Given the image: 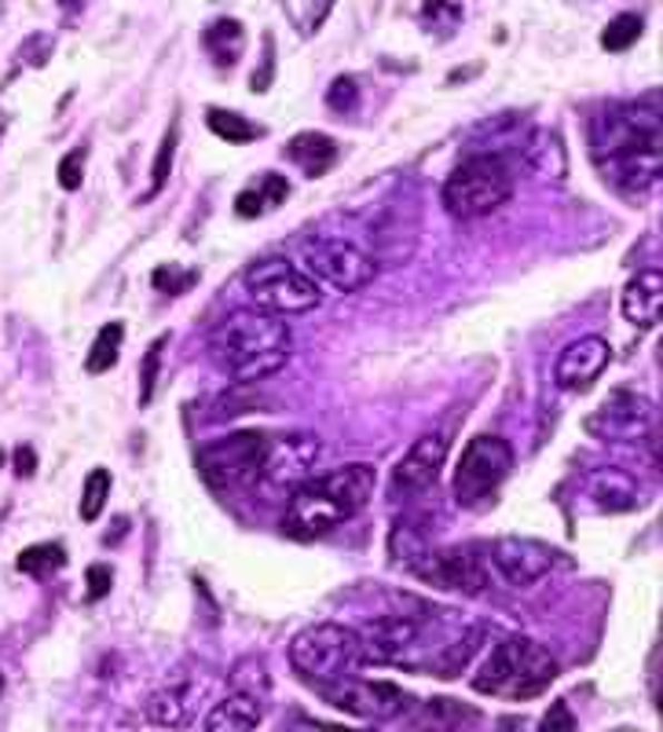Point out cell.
Returning a JSON list of instances; mask_svg holds the SVG:
<instances>
[{"label": "cell", "instance_id": "obj_1", "mask_svg": "<svg viewBox=\"0 0 663 732\" xmlns=\"http://www.w3.org/2000/svg\"><path fill=\"white\" fill-rule=\"evenodd\" d=\"M594 158L605 180L631 198H645L660 184V110L656 99L608 110L594 121Z\"/></svg>", "mask_w": 663, "mask_h": 732}, {"label": "cell", "instance_id": "obj_2", "mask_svg": "<svg viewBox=\"0 0 663 732\" xmlns=\"http://www.w3.org/2000/svg\"><path fill=\"white\" fill-rule=\"evenodd\" d=\"M209 359L217 363L235 385H257L265 377L279 374L290 359L294 334L290 323L260 308H239L212 326L209 334Z\"/></svg>", "mask_w": 663, "mask_h": 732}, {"label": "cell", "instance_id": "obj_3", "mask_svg": "<svg viewBox=\"0 0 663 732\" xmlns=\"http://www.w3.org/2000/svg\"><path fill=\"white\" fill-rule=\"evenodd\" d=\"M374 487H378V473L367 462H353L342 465V469L330 473H311L305 484L294 487L290 506L283 516V532L290 538H323L330 535L334 527H342L345 521H353L356 513L367 510V502L374 498Z\"/></svg>", "mask_w": 663, "mask_h": 732}, {"label": "cell", "instance_id": "obj_4", "mask_svg": "<svg viewBox=\"0 0 663 732\" xmlns=\"http://www.w3.org/2000/svg\"><path fill=\"white\" fill-rule=\"evenodd\" d=\"M557 681V660L550 655L535 637L513 634L503 637L484 660V666L473 674V692L492 700H535Z\"/></svg>", "mask_w": 663, "mask_h": 732}, {"label": "cell", "instance_id": "obj_5", "mask_svg": "<svg viewBox=\"0 0 663 732\" xmlns=\"http://www.w3.org/2000/svg\"><path fill=\"white\" fill-rule=\"evenodd\" d=\"M513 198V169L503 155L477 150L444 180V206L458 220H477Z\"/></svg>", "mask_w": 663, "mask_h": 732}, {"label": "cell", "instance_id": "obj_6", "mask_svg": "<svg viewBox=\"0 0 663 732\" xmlns=\"http://www.w3.org/2000/svg\"><path fill=\"white\" fill-rule=\"evenodd\" d=\"M290 666L308 685H330V681L356 674L363 666L359 630L345 623H311L290 641Z\"/></svg>", "mask_w": 663, "mask_h": 732}, {"label": "cell", "instance_id": "obj_7", "mask_svg": "<svg viewBox=\"0 0 663 732\" xmlns=\"http://www.w3.org/2000/svg\"><path fill=\"white\" fill-rule=\"evenodd\" d=\"M243 283H246L249 300H254V308L279 315V319H286V315H305L323 305L319 283L311 279L301 264H294L290 257H279V254L249 264Z\"/></svg>", "mask_w": 663, "mask_h": 732}, {"label": "cell", "instance_id": "obj_8", "mask_svg": "<svg viewBox=\"0 0 663 732\" xmlns=\"http://www.w3.org/2000/svg\"><path fill=\"white\" fill-rule=\"evenodd\" d=\"M513 473V447L503 436L481 433L473 436L455 465V502L466 510H477L495 498V491Z\"/></svg>", "mask_w": 663, "mask_h": 732}, {"label": "cell", "instance_id": "obj_9", "mask_svg": "<svg viewBox=\"0 0 663 732\" xmlns=\"http://www.w3.org/2000/svg\"><path fill=\"white\" fill-rule=\"evenodd\" d=\"M301 268L323 286H334L337 294H356V289L370 286L378 275V260L367 249H359L348 238L316 235L301 243Z\"/></svg>", "mask_w": 663, "mask_h": 732}, {"label": "cell", "instance_id": "obj_10", "mask_svg": "<svg viewBox=\"0 0 663 732\" xmlns=\"http://www.w3.org/2000/svg\"><path fill=\"white\" fill-rule=\"evenodd\" d=\"M268 436L257 433H239L228 439H217L198 451V469H202L206 484L217 491H235V487H254L268 462Z\"/></svg>", "mask_w": 663, "mask_h": 732}, {"label": "cell", "instance_id": "obj_11", "mask_svg": "<svg viewBox=\"0 0 663 732\" xmlns=\"http://www.w3.org/2000/svg\"><path fill=\"white\" fill-rule=\"evenodd\" d=\"M484 557H487V567H492V578H498V583L509 590H528L554 572L561 553L550 550L546 542L503 535L495 542H484Z\"/></svg>", "mask_w": 663, "mask_h": 732}, {"label": "cell", "instance_id": "obj_12", "mask_svg": "<svg viewBox=\"0 0 663 732\" xmlns=\"http://www.w3.org/2000/svg\"><path fill=\"white\" fill-rule=\"evenodd\" d=\"M323 700L337 711L363 718V722H389V718L404 714L410 706V696L404 689H396L393 681H367L356 674H345L330 681V685H316Z\"/></svg>", "mask_w": 663, "mask_h": 732}, {"label": "cell", "instance_id": "obj_13", "mask_svg": "<svg viewBox=\"0 0 663 732\" xmlns=\"http://www.w3.org/2000/svg\"><path fill=\"white\" fill-rule=\"evenodd\" d=\"M429 612L425 615H382L359 630L363 645V663H382V666H410L418 652L422 630Z\"/></svg>", "mask_w": 663, "mask_h": 732}, {"label": "cell", "instance_id": "obj_14", "mask_svg": "<svg viewBox=\"0 0 663 732\" xmlns=\"http://www.w3.org/2000/svg\"><path fill=\"white\" fill-rule=\"evenodd\" d=\"M653 422H656V410L645 396L612 393L602 407L583 422V428L597 439H642L645 433H653Z\"/></svg>", "mask_w": 663, "mask_h": 732}, {"label": "cell", "instance_id": "obj_15", "mask_svg": "<svg viewBox=\"0 0 663 732\" xmlns=\"http://www.w3.org/2000/svg\"><path fill=\"white\" fill-rule=\"evenodd\" d=\"M608 363H612V345L605 337H597V334L575 337L557 352L554 385L561 393H586V388L608 370Z\"/></svg>", "mask_w": 663, "mask_h": 732}, {"label": "cell", "instance_id": "obj_16", "mask_svg": "<svg viewBox=\"0 0 663 732\" xmlns=\"http://www.w3.org/2000/svg\"><path fill=\"white\" fill-rule=\"evenodd\" d=\"M447 451H452V439L444 433H429V436H418L415 444L407 447L404 458L396 462L393 469V495H422L436 484L441 476L444 462H447Z\"/></svg>", "mask_w": 663, "mask_h": 732}, {"label": "cell", "instance_id": "obj_17", "mask_svg": "<svg viewBox=\"0 0 663 732\" xmlns=\"http://www.w3.org/2000/svg\"><path fill=\"white\" fill-rule=\"evenodd\" d=\"M620 308H623V319L642 326V330H653L660 323V311H663V271L660 268H642L634 279L623 286L620 294Z\"/></svg>", "mask_w": 663, "mask_h": 732}, {"label": "cell", "instance_id": "obj_18", "mask_svg": "<svg viewBox=\"0 0 663 732\" xmlns=\"http://www.w3.org/2000/svg\"><path fill=\"white\" fill-rule=\"evenodd\" d=\"M586 495L594 498V506L602 513H627V510H637L642 506V484L627 473V469H616V465H608V469H594L586 476Z\"/></svg>", "mask_w": 663, "mask_h": 732}, {"label": "cell", "instance_id": "obj_19", "mask_svg": "<svg viewBox=\"0 0 663 732\" xmlns=\"http://www.w3.org/2000/svg\"><path fill=\"white\" fill-rule=\"evenodd\" d=\"M283 158L294 161V166L301 169L308 180H319V176H327L337 166L342 147H337V140L327 132H301V136H294V140L286 144Z\"/></svg>", "mask_w": 663, "mask_h": 732}, {"label": "cell", "instance_id": "obj_20", "mask_svg": "<svg viewBox=\"0 0 663 732\" xmlns=\"http://www.w3.org/2000/svg\"><path fill=\"white\" fill-rule=\"evenodd\" d=\"M260 722H265V696H254V692H243V689H235L231 696H224L206 714L209 732H246V729H257Z\"/></svg>", "mask_w": 663, "mask_h": 732}, {"label": "cell", "instance_id": "obj_21", "mask_svg": "<svg viewBox=\"0 0 663 732\" xmlns=\"http://www.w3.org/2000/svg\"><path fill=\"white\" fill-rule=\"evenodd\" d=\"M202 692V685H191V681H172V685L158 689L151 700H147V722L166 725V729H180L191 725V700Z\"/></svg>", "mask_w": 663, "mask_h": 732}, {"label": "cell", "instance_id": "obj_22", "mask_svg": "<svg viewBox=\"0 0 663 732\" xmlns=\"http://www.w3.org/2000/svg\"><path fill=\"white\" fill-rule=\"evenodd\" d=\"M286 198H290V184H286V176L260 172L257 180L249 187H243L239 198H235V212H239L243 220H257V217H265V212L279 209Z\"/></svg>", "mask_w": 663, "mask_h": 732}, {"label": "cell", "instance_id": "obj_23", "mask_svg": "<svg viewBox=\"0 0 663 732\" xmlns=\"http://www.w3.org/2000/svg\"><path fill=\"white\" fill-rule=\"evenodd\" d=\"M524 161L535 169L550 176V180H565L568 176V158H565V147H561V136L557 132H535L528 144H524Z\"/></svg>", "mask_w": 663, "mask_h": 732}, {"label": "cell", "instance_id": "obj_24", "mask_svg": "<svg viewBox=\"0 0 663 732\" xmlns=\"http://www.w3.org/2000/svg\"><path fill=\"white\" fill-rule=\"evenodd\" d=\"M202 41H206V52L217 59V67H235L246 48V30L239 19H217L202 33Z\"/></svg>", "mask_w": 663, "mask_h": 732}, {"label": "cell", "instance_id": "obj_25", "mask_svg": "<svg viewBox=\"0 0 663 732\" xmlns=\"http://www.w3.org/2000/svg\"><path fill=\"white\" fill-rule=\"evenodd\" d=\"M429 535L422 532V524L415 521H396L393 532H389V557L396 567H404V572H410L425 553H429Z\"/></svg>", "mask_w": 663, "mask_h": 732}, {"label": "cell", "instance_id": "obj_26", "mask_svg": "<svg viewBox=\"0 0 663 732\" xmlns=\"http://www.w3.org/2000/svg\"><path fill=\"white\" fill-rule=\"evenodd\" d=\"M121 340H125V326L121 323L99 326L89 356H85V370H89V374H107L110 366L118 363V356H121Z\"/></svg>", "mask_w": 663, "mask_h": 732}, {"label": "cell", "instance_id": "obj_27", "mask_svg": "<svg viewBox=\"0 0 663 732\" xmlns=\"http://www.w3.org/2000/svg\"><path fill=\"white\" fill-rule=\"evenodd\" d=\"M206 121H209V129L220 136V140H228V144H235V147L249 144V140H260V136H265V129H260V125L246 121L243 113H235V110L209 107Z\"/></svg>", "mask_w": 663, "mask_h": 732}, {"label": "cell", "instance_id": "obj_28", "mask_svg": "<svg viewBox=\"0 0 663 732\" xmlns=\"http://www.w3.org/2000/svg\"><path fill=\"white\" fill-rule=\"evenodd\" d=\"M19 572L22 575H33V578H44L59 572V567H67V550L59 546V542H37V546H27L19 553Z\"/></svg>", "mask_w": 663, "mask_h": 732}, {"label": "cell", "instance_id": "obj_29", "mask_svg": "<svg viewBox=\"0 0 663 732\" xmlns=\"http://www.w3.org/2000/svg\"><path fill=\"white\" fill-rule=\"evenodd\" d=\"M642 16H616L605 27V33H602V48L605 52H627L631 44H637V37H642Z\"/></svg>", "mask_w": 663, "mask_h": 732}, {"label": "cell", "instance_id": "obj_30", "mask_svg": "<svg viewBox=\"0 0 663 732\" xmlns=\"http://www.w3.org/2000/svg\"><path fill=\"white\" fill-rule=\"evenodd\" d=\"M110 498V473L107 469H92L89 479H85V491H81V521L92 524L99 521V513H103Z\"/></svg>", "mask_w": 663, "mask_h": 732}, {"label": "cell", "instance_id": "obj_31", "mask_svg": "<svg viewBox=\"0 0 663 732\" xmlns=\"http://www.w3.org/2000/svg\"><path fill=\"white\" fill-rule=\"evenodd\" d=\"M177 140H180V129L177 125H169V132L161 136V147H158V158H155V169H151V191H147V198H155L161 187H166L169 172H172V158H177Z\"/></svg>", "mask_w": 663, "mask_h": 732}, {"label": "cell", "instance_id": "obj_32", "mask_svg": "<svg viewBox=\"0 0 663 732\" xmlns=\"http://www.w3.org/2000/svg\"><path fill=\"white\" fill-rule=\"evenodd\" d=\"M169 345V337H158L144 356V370H140V407L155 399V385H158V366H161V348Z\"/></svg>", "mask_w": 663, "mask_h": 732}, {"label": "cell", "instance_id": "obj_33", "mask_svg": "<svg viewBox=\"0 0 663 732\" xmlns=\"http://www.w3.org/2000/svg\"><path fill=\"white\" fill-rule=\"evenodd\" d=\"M85 158H89V150L85 147H73L67 158L59 161V184H62V191H78L81 187V180H85Z\"/></svg>", "mask_w": 663, "mask_h": 732}, {"label": "cell", "instance_id": "obj_34", "mask_svg": "<svg viewBox=\"0 0 663 732\" xmlns=\"http://www.w3.org/2000/svg\"><path fill=\"white\" fill-rule=\"evenodd\" d=\"M330 110L337 113H353L356 103H359V88H356V78H337L330 85V96H327Z\"/></svg>", "mask_w": 663, "mask_h": 732}, {"label": "cell", "instance_id": "obj_35", "mask_svg": "<svg viewBox=\"0 0 663 732\" xmlns=\"http://www.w3.org/2000/svg\"><path fill=\"white\" fill-rule=\"evenodd\" d=\"M110 583H115V572H110L107 564H92V567H89V601L107 597Z\"/></svg>", "mask_w": 663, "mask_h": 732}, {"label": "cell", "instance_id": "obj_36", "mask_svg": "<svg viewBox=\"0 0 663 732\" xmlns=\"http://www.w3.org/2000/svg\"><path fill=\"white\" fill-rule=\"evenodd\" d=\"M540 729H543V732H554V729L572 732V729H575V718L568 714V703H554V706H550V711L543 714Z\"/></svg>", "mask_w": 663, "mask_h": 732}, {"label": "cell", "instance_id": "obj_37", "mask_svg": "<svg viewBox=\"0 0 663 732\" xmlns=\"http://www.w3.org/2000/svg\"><path fill=\"white\" fill-rule=\"evenodd\" d=\"M422 19L425 22H441V19H447V27H455V22L462 19V8H455V4H447V0H429V4L422 8Z\"/></svg>", "mask_w": 663, "mask_h": 732}, {"label": "cell", "instance_id": "obj_38", "mask_svg": "<svg viewBox=\"0 0 663 732\" xmlns=\"http://www.w3.org/2000/svg\"><path fill=\"white\" fill-rule=\"evenodd\" d=\"M33 465H37L33 451H30V447H19V451H16V473H19V476H33Z\"/></svg>", "mask_w": 663, "mask_h": 732}, {"label": "cell", "instance_id": "obj_39", "mask_svg": "<svg viewBox=\"0 0 663 732\" xmlns=\"http://www.w3.org/2000/svg\"><path fill=\"white\" fill-rule=\"evenodd\" d=\"M0 692H4V677H0Z\"/></svg>", "mask_w": 663, "mask_h": 732}, {"label": "cell", "instance_id": "obj_40", "mask_svg": "<svg viewBox=\"0 0 663 732\" xmlns=\"http://www.w3.org/2000/svg\"><path fill=\"white\" fill-rule=\"evenodd\" d=\"M59 4H70V0H59Z\"/></svg>", "mask_w": 663, "mask_h": 732}]
</instances>
